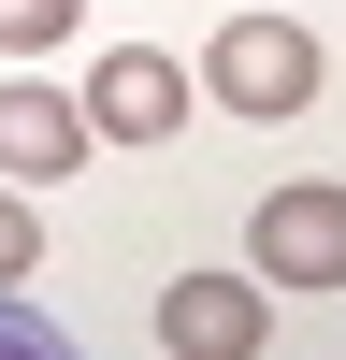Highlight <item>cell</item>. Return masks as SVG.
Returning <instances> with one entry per match:
<instances>
[{
    "label": "cell",
    "instance_id": "cell-1",
    "mask_svg": "<svg viewBox=\"0 0 346 360\" xmlns=\"http://www.w3.org/2000/svg\"><path fill=\"white\" fill-rule=\"evenodd\" d=\"M202 86H217L231 115H303L317 86H332V58H317V29H288V15H231L217 44H202Z\"/></svg>",
    "mask_w": 346,
    "mask_h": 360
},
{
    "label": "cell",
    "instance_id": "cell-2",
    "mask_svg": "<svg viewBox=\"0 0 346 360\" xmlns=\"http://www.w3.org/2000/svg\"><path fill=\"white\" fill-rule=\"evenodd\" d=\"M245 245L274 288H346V188H260Z\"/></svg>",
    "mask_w": 346,
    "mask_h": 360
},
{
    "label": "cell",
    "instance_id": "cell-3",
    "mask_svg": "<svg viewBox=\"0 0 346 360\" xmlns=\"http://www.w3.org/2000/svg\"><path fill=\"white\" fill-rule=\"evenodd\" d=\"M86 130H115V144H159L173 115H188V72H173L159 44H101V72H86Z\"/></svg>",
    "mask_w": 346,
    "mask_h": 360
},
{
    "label": "cell",
    "instance_id": "cell-4",
    "mask_svg": "<svg viewBox=\"0 0 346 360\" xmlns=\"http://www.w3.org/2000/svg\"><path fill=\"white\" fill-rule=\"evenodd\" d=\"M159 346L173 360H260V288L245 274H173L159 288Z\"/></svg>",
    "mask_w": 346,
    "mask_h": 360
},
{
    "label": "cell",
    "instance_id": "cell-5",
    "mask_svg": "<svg viewBox=\"0 0 346 360\" xmlns=\"http://www.w3.org/2000/svg\"><path fill=\"white\" fill-rule=\"evenodd\" d=\"M86 115L58 101V86H0V173H29V188H58V173H86Z\"/></svg>",
    "mask_w": 346,
    "mask_h": 360
},
{
    "label": "cell",
    "instance_id": "cell-6",
    "mask_svg": "<svg viewBox=\"0 0 346 360\" xmlns=\"http://www.w3.org/2000/svg\"><path fill=\"white\" fill-rule=\"evenodd\" d=\"M0 360H86V346L58 332V317L29 303V288H0Z\"/></svg>",
    "mask_w": 346,
    "mask_h": 360
},
{
    "label": "cell",
    "instance_id": "cell-7",
    "mask_svg": "<svg viewBox=\"0 0 346 360\" xmlns=\"http://www.w3.org/2000/svg\"><path fill=\"white\" fill-rule=\"evenodd\" d=\"M72 15H86V0H0V58H44Z\"/></svg>",
    "mask_w": 346,
    "mask_h": 360
},
{
    "label": "cell",
    "instance_id": "cell-8",
    "mask_svg": "<svg viewBox=\"0 0 346 360\" xmlns=\"http://www.w3.org/2000/svg\"><path fill=\"white\" fill-rule=\"evenodd\" d=\"M29 259H44V231H29V202H15V188H0V288H15V274H29Z\"/></svg>",
    "mask_w": 346,
    "mask_h": 360
}]
</instances>
